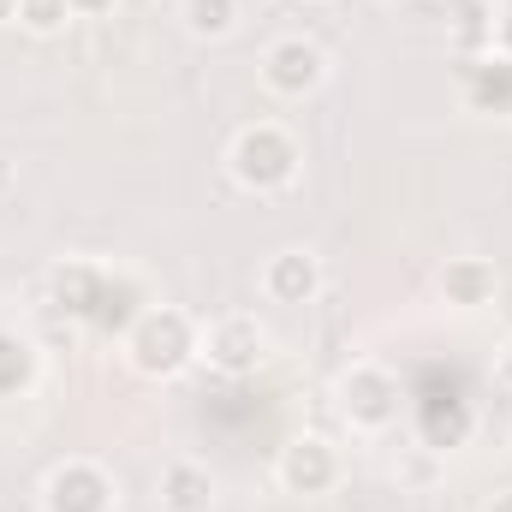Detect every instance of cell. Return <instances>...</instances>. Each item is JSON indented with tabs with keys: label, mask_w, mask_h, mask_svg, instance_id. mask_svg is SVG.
Listing matches in <instances>:
<instances>
[{
	"label": "cell",
	"mask_w": 512,
	"mask_h": 512,
	"mask_svg": "<svg viewBox=\"0 0 512 512\" xmlns=\"http://www.w3.org/2000/svg\"><path fill=\"white\" fill-rule=\"evenodd\" d=\"M298 167H304L298 137L286 126H274V120H256V126H245L227 143V173H233V185L251 191V197L286 191V185L298 179Z\"/></svg>",
	"instance_id": "cell-2"
},
{
	"label": "cell",
	"mask_w": 512,
	"mask_h": 512,
	"mask_svg": "<svg viewBox=\"0 0 512 512\" xmlns=\"http://www.w3.org/2000/svg\"><path fill=\"white\" fill-rule=\"evenodd\" d=\"M471 108H483V114H512V60H483L477 72H471Z\"/></svg>",
	"instance_id": "cell-14"
},
{
	"label": "cell",
	"mask_w": 512,
	"mask_h": 512,
	"mask_svg": "<svg viewBox=\"0 0 512 512\" xmlns=\"http://www.w3.org/2000/svg\"><path fill=\"white\" fill-rule=\"evenodd\" d=\"M334 405H340V417L358 435H382V429L399 423V376L382 370V364H370V358H358L352 370H340Z\"/></svg>",
	"instance_id": "cell-3"
},
{
	"label": "cell",
	"mask_w": 512,
	"mask_h": 512,
	"mask_svg": "<svg viewBox=\"0 0 512 512\" xmlns=\"http://www.w3.org/2000/svg\"><path fill=\"white\" fill-rule=\"evenodd\" d=\"M435 286H441V304L447 310L477 316V310H489L501 298V268L489 256H447L441 274H435Z\"/></svg>",
	"instance_id": "cell-9"
},
{
	"label": "cell",
	"mask_w": 512,
	"mask_h": 512,
	"mask_svg": "<svg viewBox=\"0 0 512 512\" xmlns=\"http://www.w3.org/2000/svg\"><path fill=\"white\" fill-rule=\"evenodd\" d=\"M161 512H215V471L203 459L161 465Z\"/></svg>",
	"instance_id": "cell-10"
},
{
	"label": "cell",
	"mask_w": 512,
	"mask_h": 512,
	"mask_svg": "<svg viewBox=\"0 0 512 512\" xmlns=\"http://www.w3.org/2000/svg\"><path fill=\"white\" fill-rule=\"evenodd\" d=\"M197 358L209 364V370H221V376H256L262 364H268V328L256 322L251 310H227V316H215L203 334H197Z\"/></svg>",
	"instance_id": "cell-4"
},
{
	"label": "cell",
	"mask_w": 512,
	"mask_h": 512,
	"mask_svg": "<svg viewBox=\"0 0 512 512\" xmlns=\"http://www.w3.org/2000/svg\"><path fill=\"white\" fill-rule=\"evenodd\" d=\"M197 322L179 304H149L126 328V364L149 382H173L191 358H197Z\"/></svg>",
	"instance_id": "cell-1"
},
{
	"label": "cell",
	"mask_w": 512,
	"mask_h": 512,
	"mask_svg": "<svg viewBox=\"0 0 512 512\" xmlns=\"http://www.w3.org/2000/svg\"><path fill=\"white\" fill-rule=\"evenodd\" d=\"M483 512H512V489H501V495H489V501H483Z\"/></svg>",
	"instance_id": "cell-19"
},
{
	"label": "cell",
	"mask_w": 512,
	"mask_h": 512,
	"mask_svg": "<svg viewBox=\"0 0 512 512\" xmlns=\"http://www.w3.org/2000/svg\"><path fill=\"white\" fill-rule=\"evenodd\" d=\"M102 280H108V268H96V262H60V268L48 274V304L66 310V316H90Z\"/></svg>",
	"instance_id": "cell-12"
},
{
	"label": "cell",
	"mask_w": 512,
	"mask_h": 512,
	"mask_svg": "<svg viewBox=\"0 0 512 512\" xmlns=\"http://www.w3.org/2000/svg\"><path fill=\"white\" fill-rule=\"evenodd\" d=\"M495 382H501V387L512 393V334L501 340V346H495Z\"/></svg>",
	"instance_id": "cell-16"
},
{
	"label": "cell",
	"mask_w": 512,
	"mask_h": 512,
	"mask_svg": "<svg viewBox=\"0 0 512 512\" xmlns=\"http://www.w3.org/2000/svg\"><path fill=\"white\" fill-rule=\"evenodd\" d=\"M0 24H18V0H0Z\"/></svg>",
	"instance_id": "cell-20"
},
{
	"label": "cell",
	"mask_w": 512,
	"mask_h": 512,
	"mask_svg": "<svg viewBox=\"0 0 512 512\" xmlns=\"http://www.w3.org/2000/svg\"><path fill=\"white\" fill-rule=\"evenodd\" d=\"M322 286H328L322 256L304 251V245H286V251H274L262 262V298L268 304H316Z\"/></svg>",
	"instance_id": "cell-8"
},
{
	"label": "cell",
	"mask_w": 512,
	"mask_h": 512,
	"mask_svg": "<svg viewBox=\"0 0 512 512\" xmlns=\"http://www.w3.org/2000/svg\"><path fill=\"white\" fill-rule=\"evenodd\" d=\"M346 477V459L328 435H292L274 459V483L298 501H316V495H334Z\"/></svg>",
	"instance_id": "cell-5"
},
{
	"label": "cell",
	"mask_w": 512,
	"mask_h": 512,
	"mask_svg": "<svg viewBox=\"0 0 512 512\" xmlns=\"http://www.w3.org/2000/svg\"><path fill=\"white\" fill-rule=\"evenodd\" d=\"M262 84H268L280 102L316 96V90L328 84V54H322V42H310V36H280V42H268V48H262Z\"/></svg>",
	"instance_id": "cell-7"
},
{
	"label": "cell",
	"mask_w": 512,
	"mask_h": 512,
	"mask_svg": "<svg viewBox=\"0 0 512 512\" xmlns=\"http://www.w3.org/2000/svg\"><path fill=\"white\" fill-rule=\"evenodd\" d=\"M114 6H120V0H72L78 18H102V12H114Z\"/></svg>",
	"instance_id": "cell-17"
},
{
	"label": "cell",
	"mask_w": 512,
	"mask_h": 512,
	"mask_svg": "<svg viewBox=\"0 0 512 512\" xmlns=\"http://www.w3.org/2000/svg\"><path fill=\"white\" fill-rule=\"evenodd\" d=\"M143 310H149V298H143V286H137L131 274H108L84 322H90V328H102V334H120V340H126V328L137 322V316H143Z\"/></svg>",
	"instance_id": "cell-11"
},
{
	"label": "cell",
	"mask_w": 512,
	"mask_h": 512,
	"mask_svg": "<svg viewBox=\"0 0 512 512\" xmlns=\"http://www.w3.org/2000/svg\"><path fill=\"white\" fill-rule=\"evenodd\" d=\"M179 24L197 42H221L239 30V0H179Z\"/></svg>",
	"instance_id": "cell-13"
},
{
	"label": "cell",
	"mask_w": 512,
	"mask_h": 512,
	"mask_svg": "<svg viewBox=\"0 0 512 512\" xmlns=\"http://www.w3.org/2000/svg\"><path fill=\"white\" fill-rule=\"evenodd\" d=\"M114 507H120V483L96 459H60L42 477V512H114Z\"/></svg>",
	"instance_id": "cell-6"
},
{
	"label": "cell",
	"mask_w": 512,
	"mask_h": 512,
	"mask_svg": "<svg viewBox=\"0 0 512 512\" xmlns=\"http://www.w3.org/2000/svg\"><path fill=\"white\" fill-rule=\"evenodd\" d=\"M72 18H78L72 0H18V24H24L30 36H60Z\"/></svg>",
	"instance_id": "cell-15"
},
{
	"label": "cell",
	"mask_w": 512,
	"mask_h": 512,
	"mask_svg": "<svg viewBox=\"0 0 512 512\" xmlns=\"http://www.w3.org/2000/svg\"><path fill=\"white\" fill-rule=\"evenodd\" d=\"M12 185H18V167H12V161H6V155H0V197H6V191H12Z\"/></svg>",
	"instance_id": "cell-18"
}]
</instances>
